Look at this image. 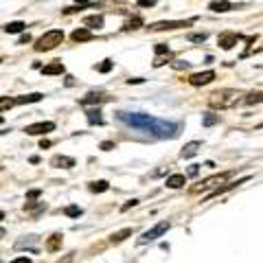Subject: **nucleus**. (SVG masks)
<instances>
[{
    "label": "nucleus",
    "mask_w": 263,
    "mask_h": 263,
    "mask_svg": "<svg viewBox=\"0 0 263 263\" xmlns=\"http://www.w3.org/2000/svg\"><path fill=\"white\" fill-rule=\"evenodd\" d=\"M119 119L127 125L136 127V129H143V132H149L154 136H160V138H174L178 134V125L176 123H167V121H158L149 117V114H127V112H119Z\"/></svg>",
    "instance_id": "nucleus-1"
},
{
    "label": "nucleus",
    "mask_w": 263,
    "mask_h": 263,
    "mask_svg": "<svg viewBox=\"0 0 263 263\" xmlns=\"http://www.w3.org/2000/svg\"><path fill=\"white\" fill-rule=\"evenodd\" d=\"M241 92H237V90H230V88H224V90H217V92H213L209 97V103L211 108H219V110H226V108H233V105L239 101Z\"/></svg>",
    "instance_id": "nucleus-2"
},
{
    "label": "nucleus",
    "mask_w": 263,
    "mask_h": 263,
    "mask_svg": "<svg viewBox=\"0 0 263 263\" xmlns=\"http://www.w3.org/2000/svg\"><path fill=\"white\" fill-rule=\"evenodd\" d=\"M64 42V31L60 29H53V31H46L42 37L37 40V44H35V51H53L55 46H60Z\"/></svg>",
    "instance_id": "nucleus-3"
},
{
    "label": "nucleus",
    "mask_w": 263,
    "mask_h": 263,
    "mask_svg": "<svg viewBox=\"0 0 263 263\" xmlns=\"http://www.w3.org/2000/svg\"><path fill=\"white\" fill-rule=\"evenodd\" d=\"M171 228V221H160V224H156L152 230H147V233H143V237L138 239V243H149V241H156L158 237H162L167 230Z\"/></svg>",
    "instance_id": "nucleus-4"
},
{
    "label": "nucleus",
    "mask_w": 263,
    "mask_h": 263,
    "mask_svg": "<svg viewBox=\"0 0 263 263\" xmlns=\"http://www.w3.org/2000/svg\"><path fill=\"white\" fill-rule=\"evenodd\" d=\"M230 178V174L226 171V174H217V176H211L206 180H202L197 186H193L191 191L193 193H200V191H206V189H213V186H217V184H226V180Z\"/></svg>",
    "instance_id": "nucleus-5"
},
{
    "label": "nucleus",
    "mask_w": 263,
    "mask_h": 263,
    "mask_svg": "<svg viewBox=\"0 0 263 263\" xmlns=\"http://www.w3.org/2000/svg\"><path fill=\"white\" fill-rule=\"evenodd\" d=\"M193 20H164V22H154L152 24V31H176V29H182V27H191Z\"/></svg>",
    "instance_id": "nucleus-6"
},
{
    "label": "nucleus",
    "mask_w": 263,
    "mask_h": 263,
    "mask_svg": "<svg viewBox=\"0 0 263 263\" xmlns=\"http://www.w3.org/2000/svg\"><path fill=\"white\" fill-rule=\"evenodd\" d=\"M55 129V123L51 121H42V123H33V125H27L24 132H27L29 136H40V134H48V132Z\"/></svg>",
    "instance_id": "nucleus-7"
},
{
    "label": "nucleus",
    "mask_w": 263,
    "mask_h": 263,
    "mask_svg": "<svg viewBox=\"0 0 263 263\" xmlns=\"http://www.w3.org/2000/svg\"><path fill=\"white\" fill-rule=\"evenodd\" d=\"M241 40V35L239 33H233V31H226V33H221V35L217 37V42H219V46L224 48V51H230L237 42Z\"/></svg>",
    "instance_id": "nucleus-8"
},
{
    "label": "nucleus",
    "mask_w": 263,
    "mask_h": 263,
    "mask_svg": "<svg viewBox=\"0 0 263 263\" xmlns=\"http://www.w3.org/2000/svg\"><path fill=\"white\" fill-rule=\"evenodd\" d=\"M213 79H215V72H213V70L193 72V75L189 77V84H191V86H206V84H211Z\"/></svg>",
    "instance_id": "nucleus-9"
},
{
    "label": "nucleus",
    "mask_w": 263,
    "mask_h": 263,
    "mask_svg": "<svg viewBox=\"0 0 263 263\" xmlns=\"http://www.w3.org/2000/svg\"><path fill=\"white\" fill-rule=\"evenodd\" d=\"M108 99H110V97H105L103 92H88L86 97L79 99V103H81V105H99V103L108 101Z\"/></svg>",
    "instance_id": "nucleus-10"
},
{
    "label": "nucleus",
    "mask_w": 263,
    "mask_h": 263,
    "mask_svg": "<svg viewBox=\"0 0 263 263\" xmlns=\"http://www.w3.org/2000/svg\"><path fill=\"white\" fill-rule=\"evenodd\" d=\"M53 167H60V169H72L75 167V160L68 158V156H55V158L51 160Z\"/></svg>",
    "instance_id": "nucleus-11"
},
{
    "label": "nucleus",
    "mask_w": 263,
    "mask_h": 263,
    "mask_svg": "<svg viewBox=\"0 0 263 263\" xmlns=\"http://www.w3.org/2000/svg\"><path fill=\"white\" fill-rule=\"evenodd\" d=\"M64 70H66V68H64V64H62L60 60H55V62H51L48 66H44V68H42L44 75H62Z\"/></svg>",
    "instance_id": "nucleus-12"
},
{
    "label": "nucleus",
    "mask_w": 263,
    "mask_h": 263,
    "mask_svg": "<svg viewBox=\"0 0 263 263\" xmlns=\"http://www.w3.org/2000/svg\"><path fill=\"white\" fill-rule=\"evenodd\" d=\"M246 180H248V178H241V180H237V182H226L224 186H217L215 191L209 195V200H211V197H217V195H221V193H226V191H230V189H235V186H239V184H243Z\"/></svg>",
    "instance_id": "nucleus-13"
},
{
    "label": "nucleus",
    "mask_w": 263,
    "mask_h": 263,
    "mask_svg": "<svg viewBox=\"0 0 263 263\" xmlns=\"http://www.w3.org/2000/svg\"><path fill=\"white\" fill-rule=\"evenodd\" d=\"M209 9H211V11H215V13H224V11H230V9H233V5H230L228 0H215V3H211V5H209Z\"/></svg>",
    "instance_id": "nucleus-14"
},
{
    "label": "nucleus",
    "mask_w": 263,
    "mask_h": 263,
    "mask_svg": "<svg viewBox=\"0 0 263 263\" xmlns=\"http://www.w3.org/2000/svg\"><path fill=\"white\" fill-rule=\"evenodd\" d=\"M72 40H75V42H88V40H92V31L90 29H75L72 31Z\"/></svg>",
    "instance_id": "nucleus-15"
},
{
    "label": "nucleus",
    "mask_w": 263,
    "mask_h": 263,
    "mask_svg": "<svg viewBox=\"0 0 263 263\" xmlns=\"http://www.w3.org/2000/svg\"><path fill=\"white\" fill-rule=\"evenodd\" d=\"M84 24H86V29H101L103 27V15H88V18L84 20Z\"/></svg>",
    "instance_id": "nucleus-16"
},
{
    "label": "nucleus",
    "mask_w": 263,
    "mask_h": 263,
    "mask_svg": "<svg viewBox=\"0 0 263 263\" xmlns=\"http://www.w3.org/2000/svg\"><path fill=\"white\" fill-rule=\"evenodd\" d=\"M200 147H202V143H197V141H193V143H189V145H184V149H182V158H193V156L200 152Z\"/></svg>",
    "instance_id": "nucleus-17"
},
{
    "label": "nucleus",
    "mask_w": 263,
    "mask_h": 263,
    "mask_svg": "<svg viewBox=\"0 0 263 263\" xmlns=\"http://www.w3.org/2000/svg\"><path fill=\"white\" fill-rule=\"evenodd\" d=\"M132 233H134L132 228H123V230H119V233H112L110 235V241L112 243H121V241H125L127 237H132Z\"/></svg>",
    "instance_id": "nucleus-18"
},
{
    "label": "nucleus",
    "mask_w": 263,
    "mask_h": 263,
    "mask_svg": "<svg viewBox=\"0 0 263 263\" xmlns=\"http://www.w3.org/2000/svg\"><path fill=\"white\" fill-rule=\"evenodd\" d=\"M62 248V235L60 233H55L48 237V241H46V250H51V252H57Z\"/></svg>",
    "instance_id": "nucleus-19"
},
{
    "label": "nucleus",
    "mask_w": 263,
    "mask_h": 263,
    "mask_svg": "<svg viewBox=\"0 0 263 263\" xmlns=\"http://www.w3.org/2000/svg\"><path fill=\"white\" fill-rule=\"evenodd\" d=\"M88 123L90 125H103V117H101V110L99 108H92V110H88Z\"/></svg>",
    "instance_id": "nucleus-20"
},
{
    "label": "nucleus",
    "mask_w": 263,
    "mask_h": 263,
    "mask_svg": "<svg viewBox=\"0 0 263 263\" xmlns=\"http://www.w3.org/2000/svg\"><path fill=\"white\" fill-rule=\"evenodd\" d=\"M186 184V178L182 174H176V176H169L167 178V186L169 189H180V186H184Z\"/></svg>",
    "instance_id": "nucleus-21"
},
{
    "label": "nucleus",
    "mask_w": 263,
    "mask_h": 263,
    "mask_svg": "<svg viewBox=\"0 0 263 263\" xmlns=\"http://www.w3.org/2000/svg\"><path fill=\"white\" fill-rule=\"evenodd\" d=\"M24 29H27V24L20 22V20H15V22H7V24H5V33H22Z\"/></svg>",
    "instance_id": "nucleus-22"
},
{
    "label": "nucleus",
    "mask_w": 263,
    "mask_h": 263,
    "mask_svg": "<svg viewBox=\"0 0 263 263\" xmlns=\"http://www.w3.org/2000/svg\"><path fill=\"white\" fill-rule=\"evenodd\" d=\"M261 101H263V92H259V90H257V92H248V95H246V97L241 99V103H246V105L261 103Z\"/></svg>",
    "instance_id": "nucleus-23"
},
{
    "label": "nucleus",
    "mask_w": 263,
    "mask_h": 263,
    "mask_svg": "<svg viewBox=\"0 0 263 263\" xmlns=\"http://www.w3.org/2000/svg\"><path fill=\"white\" fill-rule=\"evenodd\" d=\"M88 189H90L92 193H103V191H108V189H110V184L105 182V180H99V182H90Z\"/></svg>",
    "instance_id": "nucleus-24"
},
{
    "label": "nucleus",
    "mask_w": 263,
    "mask_h": 263,
    "mask_svg": "<svg viewBox=\"0 0 263 263\" xmlns=\"http://www.w3.org/2000/svg\"><path fill=\"white\" fill-rule=\"evenodd\" d=\"M40 99H42V95H40V92H33V95H27V97L15 99V101H18V103H37Z\"/></svg>",
    "instance_id": "nucleus-25"
},
{
    "label": "nucleus",
    "mask_w": 263,
    "mask_h": 263,
    "mask_svg": "<svg viewBox=\"0 0 263 263\" xmlns=\"http://www.w3.org/2000/svg\"><path fill=\"white\" fill-rule=\"evenodd\" d=\"M143 27V18H132V20H127L125 22V31H134V29H141Z\"/></svg>",
    "instance_id": "nucleus-26"
},
{
    "label": "nucleus",
    "mask_w": 263,
    "mask_h": 263,
    "mask_svg": "<svg viewBox=\"0 0 263 263\" xmlns=\"http://www.w3.org/2000/svg\"><path fill=\"white\" fill-rule=\"evenodd\" d=\"M217 121H219L217 114H211V112H206V114H204V119H202V125H204V127H211V125H215Z\"/></svg>",
    "instance_id": "nucleus-27"
},
{
    "label": "nucleus",
    "mask_w": 263,
    "mask_h": 263,
    "mask_svg": "<svg viewBox=\"0 0 263 263\" xmlns=\"http://www.w3.org/2000/svg\"><path fill=\"white\" fill-rule=\"evenodd\" d=\"M112 66H114V62H112V60H103L101 64H97L95 68H97L99 72H110V70H112Z\"/></svg>",
    "instance_id": "nucleus-28"
},
{
    "label": "nucleus",
    "mask_w": 263,
    "mask_h": 263,
    "mask_svg": "<svg viewBox=\"0 0 263 263\" xmlns=\"http://www.w3.org/2000/svg\"><path fill=\"white\" fill-rule=\"evenodd\" d=\"M13 105H18V101H15V99H0V108L3 110H7V108H13Z\"/></svg>",
    "instance_id": "nucleus-29"
},
{
    "label": "nucleus",
    "mask_w": 263,
    "mask_h": 263,
    "mask_svg": "<svg viewBox=\"0 0 263 263\" xmlns=\"http://www.w3.org/2000/svg\"><path fill=\"white\" fill-rule=\"evenodd\" d=\"M66 215H68V217H79L81 215V209L79 206H66Z\"/></svg>",
    "instance_id": "nucleus-30"
},
{
    "label": "nucleus",
    "mask_w": 263,
    "mask_h": 263,
    "mask_svg": "<svg viewBox=\"0 0 263 263\" xmlns=\"http://www.w3.org/2000/svg\"><path fill=\"white\" fill-rule=\"evenodd\" d=\"M189 40H191V42H197V44H202L204 40H206V33H193V35H189Z\"/></svg>",
    "instance_id": "nucleus-31"
},
{
    "label": "nucleus",
    "mask_w": 263,
    "mask_h": 263,
    "mask_svg": "<svg viewBox=\"0 0 263 263\" xmlns=\"http://www.w3.org/2000/svg\"><path fill=\"white\" fill-rule=\"evenodd\" d=\"M154 51H156V55H158V57H160L162 53H167V55H169V46H167V44H158V46L154 48Z\"/></svg>",
    "instance_id": "nucleus-32"
},
{
    "label": "nucleus",
    "mask_w": 263,
    "mask_h": 263,
    "mask_svg": "<svg viewBox=\"0 0 263 263\" xmlns=\"http://www.w3.org/2000/svg\"><path fill=\"white\" fill-rule=\"evenodd\" d=\"M101 149L103 152H110V149H117V145L110 143V141H105V143H101Z\"/></svg>",
    "instance_id": "nucleus-33"
},
{
    "label": "nucleus",
    "mask_w": 263,
    "mask_h": 263,
    "mask_svg": "<svg viewBox=\"0 0 263 263\" xmlns=\"http://www.w3.org/2000/svg\"><path fill=\"white\" fill-rule=\"evenodd\" d=\"M136 204H138V200H129L127 204H123V209H121V211H129V209H134Z\"/></svg>",
    "instance_id": "nucleus-34"
},
{
    "label": "nucleus",
    "mask_w": 263,
    "mask_h": 263,
    "mask_svg": "<svg viewBox=\"0 0 263 263\" xmlns=\"http://www.w3.org/2000/svg\"><path fill=\"white\" fill-rule=\"evenodd\" d=\"M156 0H138V7H154Z\"/></svg>",
    "instance_id": "nucleus-35"
},
{
    "label": "nucleus",
    "mask_w": 263,
    "mask_h": 263,
    "mask_svg": "<svg viewBox=\"0 0 263 263\" xmlns=\"http://www.w3.org/2000/svg\"><path fill=\"white\" fill-rule=\"evenodd\" d=\"M197 171H200V164H191V169H189V176H197Z\"/></svg>",
    "instance_id": "nucleus-36"
},
{
    "label": "nucleus",
    "mask_w": 263,
    "mask_h": 263,
    "mask_svg": "<svg viewBox=\"0 0 263 263\" xmlns=\"http://www.w3.org/2000/svg\"><path fill=\"white\" fill-rule=\"evenodd\" d=\"M143 81H145L143 77H132V79H127V84L132 86V84H143Z\"/></svg>",
    "instance_id": "nucleus-37"
},
{
    "label": "nucleus",
    "mask_w": 263,
    "mask_h": 263,
    "mask_svg": "<svg viewBox=\"0 0 263 263\" xmlns=\"http://www.w3.org/2000/svg\"><path fill=\"white\" fill-rule=\"evenodd\" d=\"M29 42H31V35H29V33H24V35L20 37V42H18V44H29Z\"/></svg>",
    "instance_id": "nucleus-38"
},
{
    "label": "nucleus",
    "mask_w": 263,
    "mask_h": 263,
    "mask_svg": "<svg viewBox=\"0 0 263 263\" xmlns=\"http://www.w3.org/2000/svg\"><path fill=\"white\" fill-rule=\"evenodd\" d=\"M11 263H31V259L29 257H18V259H13Z\"/></svg>",
    "instance_id": "nucleus-39"
},
{
    "label": "nucleus",
    "mask_w": 263,
    "mask_h": 263,
    "mask_svg": "<svg viewBox=\"0 0 263 263\" xmlns=\"http://www.w3.org/2000/svg\"><path fill=\"white\" fill-rule=\"evenodd\" d=\"M27 197H29V200H35V197H40V191H37V189H35V191H31V193H29Z\"/></svg>",
    "instance_id": "nucleus-40"
},
{
    "label": "nucleus",
    "mask_w": 263,
    "mask_h": 263,
    "mask_svg": "<svg viewBox=\"0 0 263 263\" xmlns=\"http://www.w3.org/2000/svg\"><path fill=\"white\" fill-rule=\"evenodd\" d=\"M40 147H42V149H46V147H51V141H44V138H42V141H40Z\"/></svg>",
    "instance_id": "nucleus-41"
},
{
    "label": "nucleus",
    "mask_w": 263,
    "mask_h": 263,
    "mask_svg": "<svg viewBox=\"0 0 263 263\" xmlns=\"http://www.w3.org/2000/svg\"><path fill=\"white\" fill-rule=\"evenodd\" d=\"M64 263H72V254H68V257L64 259Z\"/></svg>",
    "instance_id": "nucleus-42"
},
{
    "label": "nucleus",
    "mask_w": 263,
    "mask_h": 263,
    "mask_svg": "<svg viewBox=\"0 0 263 263\" xmlns=\"http://www.w3.org/2000/svg\"><path fill=\"white\" fill-rule=\"evenodd\" d=\"M77 3H79V5H81V3H90V0H77Z\"/></svg>",
    "instance_id": "nucleus-43"
}]
</instances>
